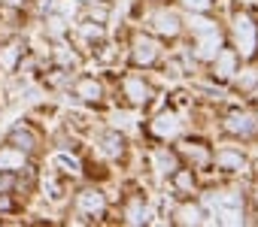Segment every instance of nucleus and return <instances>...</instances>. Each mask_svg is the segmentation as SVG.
Here are the masks:
<instances>
[{"label":"nucleus","instance_id":"4","mask_svg":"<svg viewBox=\"0 0 258 227\" xmlns=\"http://www.w3.org/2000/svg\"><path fill=\"white\" fill-rule=\"evenodd\" d=\"M158 58H161L158 40H152V37H146V34L134 37V43H131V61H134L137 67H152Z\"/></svg>","mask_w":258,"mask_h":227},{"label":"nucleus","instance_id":"6","mask_svg":"<svg viewBox=\"0 0 258 227\" xmlns=\"http://www.w3.org/2000/svg\"><path fill=\"white\" fill-rule=\"evenodd\" d=\"M149 134L155 140H173L179 134V119L173 116V112H161V116H155L149 122Z\"/></svg>","mask_w":258,"mask_h":227},{"label":"nucleus","instance_id":"12","mask_svg":"<svg viewBox=\"0 0 258 227\" xmlns=\"http://www.w3.org/2000/svg\"><path fill=\"white\" fill-rule=\"evenodd\" d=\"M10 146H16V149H22V152H34V149L40 146V140H37V134H34L28 125H16L13 134H10Z\"/></svg>","mask_w":258,"mask_h":227},{"label":"nucleus","instance_id":"15","mask_svg":"<svg viewBox=\"0 0 258 227\" xmlns=\"http://www.w3.org/2000/svg\"><path fill=\"white\" fill-rule=\"evenodd\" d=\"M179 155H182L185 161H191L195 167H207V164L213 161V155H210V149H207L204 143H182Z\"/></svg>","mask_w":258,"mask_h":227},{"label":"nucleus","instance_id":"21","mask_svg":"<svg viewBox=\"0 0 258 227\" xmlns=\"http://www.w3.org/2000/svg\"><path fill=\"white\" fill-rule=\"evenodd\" d=\"M124 218H127V224H143V221H146V206H143V200H131V203H127Z\"/></svg>","mask_w":258,"mask_h":227},{"label":"nucleus","instance_id":"14","mask_svg":"<svg viewBox=\"0 0 258 227\" xmlns=\"http://www.w3.org/2000/svg\"><path fill=\"white\" fill-rule=\"evenodd\" d=\"M76 203H79V212H85V215H103V209H106V197L100 191H82Z\"/></svg>","mask_w":258,"mask_h":227},{"label":"nucleus","instance_id":"16","mask_svg":"<svg viewBox=\"0 0 258 227\" xmlns=\"http://www.w3.org/2000/svg\"><path fill=\"white\" fill-rule=\"evenodd\" d=\"M22 52H25V46L7 43L4 49H0V67H4V70H16V67L22 64Z\"/></svg>","mask_w":258,"mask_h":227},{"label":"nucleus","instance_id":"29","mask_svg":"<svg viewBox=\"0 0 258 227\" xmlns=\"http://www.w3.org/2000/svg\"><path fill=\"white\" fill-rule=\"evenodd\" d=\"M10 4H13V7H19V4H25V0H10Z\"/></svg>","mask_w":258,"mask_h":227},{"label":"nucleus","instance_id":"8","mask_svg":"<svg viewBox=\"0 0 258 227\" xmlns=\"http://www.w3.org/2000/svg\"><path fill=\"white\" fill-rule=\"evenodd\" d=\"M73 94H76L82 103H100V100H103V85H100L94 76H82V79L73 85Z\"/></svg>","mask_w":258,"mask_h":227},{"label":"nucleus","instance_id":"25","mask_svg":"<svg viewBox=\"0 0 258 227\" xmlns=\"http://www.w3.org/2000/svg\"><path fill=\"white\" fill-rule=\"evenodd\" d=\"M16 209V203H13V197L10 194H0V215H10Z\"/></svg>","mask_w":258,"mask_h":227},{"label":"nucleus","instance_id":"30","mask_svg":"<svg viewBox=\"0 0 258 227\" xmlns=\"http://www.w3.org/2000/svg\"><path fill=\"white\" fill-rule=\"evenodd\" d=\"M79 4H91V0H79Z\"/></svg>","mask_w":258,"mask_h":227},{"label":"nucleus","instance_id":"22","mask_svg":"<svg viewBox=\"0 0 258 227\" xmlns=\"http://www.w3.org/2000/svg\"><path fill=\"white\" fill-rule=\"evenodd\" d=\"M155 164H158L161 173H173V170L179 167V158H176L173 152H164V149H161V152H155Z\"/></svg>","mask_w":258,"mask_h":227},{"label":"nucleus","instance_id":"1","mask_svg":"<svg viewBox=\"0 0 258 227\" xmlns=\"http://www.w3.org/2000/svg\"><path fill=\"white\" fill-rule=\"evenodd\" d=\"M188 28H191V37H195V55L201 61H213L216 52L222 49V34H219L216 22H210L207 16L198 13V16H191Z\"/></svg>","mask_w":258,"mask_h":227},{"label":"nucleus","instance_id":"7","mask_svg":"<svg viewBox=\"0 0 258 227\" xmlns=\"http://www.w3.org/2000/svg\"><path fill=\"white\" fill-rule=\"evenodd\" d=\"M237 52L234 49H219L216 58H213V76L216 79H231L237 73Z\"/></svg>","mask_w":258,"mask_h":227},{"label":"nucleus","instance_id":"26","mask_svg":"<svg viewBox=\"0 0 258 227\" xmlns=\"http://www.w3.org/2000/svg\"><path fill=\"white\" fill-rule=\"evenodd\" d=\"M58 61H61L64 67H76V64H79V58H76L73 52H58Z\"/></svg>","mask_w":258,"mask_h":227},{"label":"nucleus","instance_id":"9","mask_svg":"<svg viewBox=\"0 0 258 227\" xmlns=\"http://www.w3.org/2000/svg\"><path fill=\"white\" fill-rule=\"evenodd\" d=\"M0 170H4V173L28 170V158H25V152L16 149V146H4V149H0Z\"/></svg>","mask_w":258,"mask_h":227},{"label":"nucleus","instance_id":"3","mask_svg":"<svg viewBox=\"0 0 258 227\" xmlns=\"http://www.w3.org/2000/svg\"><path fill=\"white\" fill-rule=\"evenodd\" d=\"M234 43H237L240 58H252L258 52V25H255V19L249 13L234 16Z\"/></svg>","mask_w":258,"mask_h":227},{"label":"nucleus","instance_id":"5","mask_svg":"<svg viewBox=\"0 0 258 227\" xmlns=\"http://www.w3.org/2000/svg\"><path fill=\"white\" fill-rule=\"evenodd\" d=\"M121 91H124V97H127L131 106H146L152 100V85L143 76H124L121 79Z\"/></svg>","mask_w":258,"mask_h":227},{"label":"nucleus","instance_id":"20","mask_svg":"<svg viewBox=\"0 0 258 227\" xmlns=\"http://www.w3.org/2000/svg\"><path fill=\"white\" fill-rule=\"evenodd\" d=\"M61 173H67V176H79V170H82V164H79V158H73V155H55V161H52Z\"/></svg>","mask_w":258,"mask_h":227},{"label":"nucleus","instance_id":"23","mask_svg":"<svg viewBox=\"0 0 258 227\" xmlns=\"http://www.w3.org/2000/svg\"><path fill=\"white\" fill-rule=\"evenodd\" d=\"M182 7H188L191 13H207L210 10V0H182Z\"/></svg>","mask_w":258,"mask_h":227},{"label":"nucleus","instance_id":"17","mask_svg":"<svg viewBox=\"0 0 258 227\" xmlns=\"http://www.w3.org/2000/svg\"><path fill=\"white\" fill-rule=\"evenodd\" d=\"M100 143H103V155H106V158H118V155L124 152V140H121L115 131L103 134V140H100Z\"/></svg>","mask_w":258,"mask_h":227},{"label":"nucleus","instance_id":"18","mask_svg":"<svg viewBox=\"0 0 258 227\" xmlns=\"http://www.w3.org/2000/svg\"><path fill=\"white\" fill-rule=\"evenodd\" d=\"M170 176H173V188H176L179 194H191V191H195V176H191V170H179V167H176Z\"/></svg>","mask_w":258,"mask_h":227},{"label":"nucleus","instance_id":"2","mask_svg":"<svg viewBox=\"0 0 258 227\" xmlns=\"http://www.w3.org/2000/svg\"><path fill=\"white\" fill-rule=\"evenodd\" d=\"M204 206L213 212L219 224H240L243 221V194L237 191H213L207 194Z\"/></svg>","mask_w":258,"mask_h":227},{"label":"nucleus","instance_id":"13","mask_svg":"<svg viewBox=\"0 0 258 227\" xmlns=\"http://www.w3.org/2000/svg\"><path fill=\"white\" fill-rule=\"evenodd\" d=\"M225 173H243L246 170V158L240 155V152H234V149H222V152H216V158H213Z\"/></svg>","mask_w":258,"mask_h":227},{"label":"nucleus","instance_id":"11","mask_svg":"<svg viewBox=\"0 0 258 227\" xmlns=\"http://www.w3.org/2000/svg\"><path fill=\"white\" fill-rule=\"evenodd\" d=\"M152 28H155V34H161V37H176V34H179V19H176V13H170V10H158V13L152 16Z\"/></svg>","mask_w":258,"mask_h":227},{"label":"nucleus","instance_id":"19","mask_svg":"<svg viewBox=\"0 0 258 227\" xmlns=\"http://www.w3.org/2000/svg\"><path fill=\"white\" fill-rule=\"evenodd\" d=\"M176 221H179V224H201V221H204V212H201V206L185 203V206L176 209Z\"/></svg>","mask_w":258,"mask_h":227},{"label":"nucleus","instance_id":"10","mask_svg":"<svg viewBox=\"0 0 258 227\" xmlns=\"http://www.w3.org/2000/svg\"><path fill=\"white\" fill-rule=\"evenodd\" d=\"M252 131H255V122L249 112H231L225 119V134H231V137H249Z\"/></svg>","mask_w":258,"mask_h":227},{"label":"nucleus","instance_id":"24","mask_svg":"<svg viewBox=\"0 0 258 227\" xmlns=\"http://www.w3.org/2000/svg\"><path fill=\"white\" fill-rule=\"evenodd\" d=\"M106 16H109V10H106V7H97V10L91 7V10H88V19H91V22H97V25H103V22H106Z\"/></svg>","mask_w":258,"mask_h":227},{"label":"nucleus","instance_id":"27","mask_svg":"<svg viewBox=\"0 0 258 227\" xmlns=\"http://www.w3.org/2000/svg\"><path fill=\"white\" fill-rule=\"evenodd\" d=\"M7 188H13V179H10L4 170H0V191H7Z\"/></svg>","mask_w":258,"mask_h":227},{"label":"nucleus","instance_id":"28","mask_svg":"<svg viewBox=\"0 0 258 227\" xmlns=\"http://www.w3.org/2000/svg\"><path fill=\"white\" fill-rule=\"evenodd\" d=\"M167 70H170V76H179V70H182V67H179V61H170V64H167Z\"/></svg>","mask_w":258,"mask_h":227}]
</instances>
